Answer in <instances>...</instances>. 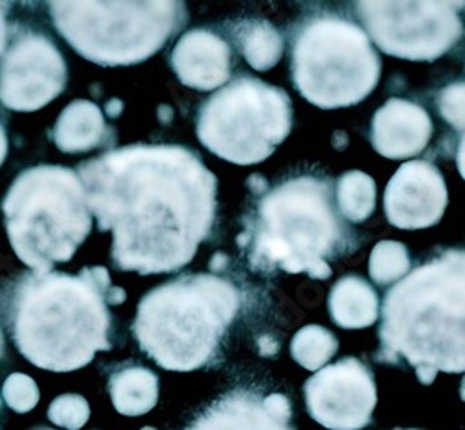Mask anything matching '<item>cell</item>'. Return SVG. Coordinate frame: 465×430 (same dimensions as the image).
<instances>
[{"label":"cell","instance_id":"1","mask_svg":"<svg viewBox=\"0 0 465 430\" xmlns=\"http://www.w3.org/2000/svg\"><path fill=\"white\" fill-rule=\"evenodd\" d=\"M101 231H112L120 270L175 272L207 239L216 211V177L190 149L134 144L79 166Z\"/></svg>","mask_w":465,"mask_h":430},{"label":"cell","instance_id":"2","mask_svg":"<svg viewBox=\"0 0 465 430\" xmlns=\"http://www.w3.org/2000/svg\"><path fill=\"white\" fill-rule=\"evenodd\" d=\"M125 293L112 287L106 268H83L79 276L34 272L14 300V339L21 355L40 369L69 373L110 350V311Z\"/></svg>","mask_w":465,"mask_h":430},{"label":"cell","instance_id":"3","mask_svg":"<svg viewBox=\"0 0 465 430\" xmlns=\"http://www.w3.org/2000/svg\"><path fill=\"white\" fill-rule=\"evenodd\" d=\"M380 339V356L404 358L422 384L465 373V252L415 268L385 295Z\"/></svg>","mask_w":465,"mask_h":430},{"label":"cell","instance_id":"4","mask_svg":"<svg viewBox=\"0 0 465 430\" xmlns=\"http://www.w3.org/2000/svg\"><path fill=\"white\" fill-rule=\"evenodd\" d=\"M239 293L214 274H188L147 293L133 332L149 358L168 371L203 367L235 319Z\"/></svg>","mask_w":465,"mask_h":430},{"label":"cell","instance_id":"5","mask_svg":"<svg viewBox=\"0 0 465 430\" xmlns=\"http://www.w3.org/2000/svg\"><path fill=\"white\" fill-rule=\"evenodd\" d=\"M3 213L14 252L40 274L71 261L92 231L84 183L65 166L25 170L10 186Z\"/></svg>","mask_w":465,"mask_h":430},{"label":"cell","instance_id":"6","mask_svg":"<svg viewBox=\"0 0 465 430\" xmlns=\"http://www.w3.org/2000/svg\"><path fill=\"white\" fill-rule=\"evenodd\" d=\"M331 205L328 183L298 177L270 190L259 204L257 220L250 227L253 266H280L289 274L307 272L312 278H330L324 261L333 254L341 229Z\"/></svg>","mask_w":465,"mask_h":430},{"label":"cell","instance_id":"7","mask_svg":"<svg viewBox=\"0 0 465 430\" xmlns=\"http://www.w3.org/2000/svg\"><path fill=\"white\" fill-rule=\"evenodd\" d=\"M65 42L99 65H133L159 53L186 23L183 3H49Z\"/></svg>","mask_w":465,"mask_h":430},{"label":"cell","instance_id":"8","mask_svg":"<svg viewBox=\"0 0 465 430\" xmlns=\"http://www.w3.org/2000/svg\"><path fill=\"white\" fill-rule=\"evenodd\" d=\"M380 69L365 30L339 17L305 23L292 47L294 86L319 108L358 105L376 88Z\"/></svg>","mask_w":465,"mask_h":430},{"label":"cell","instance_id":"9","mask_svg":"<svg viewBox=\"0 0 465 430\" xmlns=\"http://www.w3.org/2000/svg\"><path fill=\"white\" fill-rule=\"evenodd\" d=\"M291 99L253 76H239L205 101L198 115L200 142L239 166L262 163L291 133Z\"/></svg>","mask_w":465,"mask_h":430},{"label":"cell","instance_id":"10","mask_svg":"<svg viewBox=\"0 0 465 430\" xmlns=\"http://www.w3.org/2000/svg\"><path fill=\"white\" fill-rule=\"evenodd\" d=\"M458 3H358L372 42L385 53L413 62H430L460 39L463 25Z\"/></svg>","mask_w":465,"mask_h":430},{"label":"cell","instance_id":"11","mask_svg":"<svg viewBox=\"0 0 465 430\" xmlns=\"http://www.w3.org/2000/svg\"><path fill=\"white\" fill-rule=\"evenodd\" d=\"M65 78V60L51 39L25 32L0 60V103L15 112L40 110L62 94Z\"/></svg>","mask_w":465,"mask_h":430},{"label":"cell","instance_id":"12","mask_svg":"<svg viewBox=\"0 0 465 430\" xmlns=\"http://www.w3.org/2000/svg\"><path fill=\"white\" fill-rule=\"evenodd\" d=\"M307 412L331 430H360L369 425L376 406L371 371L356 358L324 367L305 382Z\"/></svg>","mask_w":465,"mask_h":430},{"label":"cell","instance_id":"13","mask_svg":"<svg viewBox=\"0 0 465 430\" xmlns=\"http://www.w3.org/2000/svg\"><path fill=\"white\" fill-rule=\"evenodd\" d=\"M385 216L399 229L438 224L447 207V186L440 170L426 161L402 165L383 195Z\"/></svg>","mask_w":465,"mask_h":430},{"label":"cell","instance_id":"14","mask_svg":"<svg viewBox=\"0 0 465 430\" xmlns=\"http://www.w3.org/2000/svg\"><path fill=\"white\" fill-rule=\"evenodd\" d=\"M432 136L426 110L406 99H390L372 117V147L391 161L420 153Z\"/></svg>","mask_w":465,"mask_h":430},{"label":"cell","instance_id":"15","mask_svg":"<svg viewBox=\"0 0 465 430\" xmlns=\"http://www.w3.org/2000/svg\"><path fill=\"white\" fill-rule=\"evenodd\" d=\"M172 67L184 86L213 92L231 73V49L225 39L209 30L186 32L172 53Z\"/></svg>","mask_w":465,"mask_h":430},{"label":"cell","instance_id":"16","mask_svg":"<svg viewBox=\"0 0 465 430\" xmlns=\"http://www.w3.org/2000/svg\"><path fill=\"white\" fill-rule=\"evenodd\" d=\"M188 430H291V426L289 421L270 414L257 395L237 391L214 403Z\"/></svg>","mask_w":465,"mask_h":430},{"label":"cell","instance_id":"17","mask_svg":"<svg viewBox=\"0 0 465 430\" xmlns=\"http://www.w3.org/2000/svg\"><path fill=\"white\" fill-rule=\"evenodd\" d=\"M53 136L56 147L64 153H88L106 142L108 127L95 103L79 99L64 108Z\"/></svg>","mask_w":465,"mask_h":430},{"label":"cell","instance_id":"18","mask_svg":"<svg viewBox=\"0 0 465 430\" xmlns=\"http://www.w3.org/2000/svg\"><path fill=\"white\" fill-rule=\"evenodd\" d=\"M330 313L337 326L360 330L372 326L378 319V296L374 289L358 276H346L330 293Z\"/></svg>","mask_w":465,"mask_h":430},{"label":"cell","instance_id":"19","mask_svg":"<svg viewBox=\"0 0 465 430\" xmlns=\"http://www.w3.org/2000/svg\"><path fill=\"white\" fill-rule=\"evenodd\" d=\"M114 408L124 415H143L157 406L159 378L145 367H125L110 378Z\"/></svg>","mask_w":465,"mask_h":430},{"label":"cell","instance_id":"20","mask_svg":"<svg viewBox=\"0 0 465 430\" xmlns=\"http://www.w3.org/2000/svg\"><path fill=\"white\" fill-rule=\"evenodd\" d=\"M237 39L246 62L257 71L272 69L282 58V35L268 21H246L239 30Z\"/></svg>","mask_w":465,"mask_h":430},{"label":"cell","instance_id":"21","mask_svg":"<svg viewBox=\"0 0 465 430\" xmlns=\"http://www.w3.org/2000/svg\"><path fill=\"white\" fill-rule=\"evenodd\" d=\"M337 205L351 222L367 220L376 205V185L363 172H348L337 181Z\"/></svg>","mask_w":465,"mask_h":430},{"label":"cell","instance_id":"22","mask_svg":"<svg viewBox=\"0 0 465 430\" xmlns=\"http://www.w3.org/2000/svg\"><path fill=\"white\" fill-rule=\"evenodd\" d=\"M337 339L322 326L309 325L296 332L291 343V355L307 371L324 367L337 352Z\"/></svg>","mask_w":465,"mask_h":430},{"label":"cell","instance_id":"23","mask_svg":"<svg viewBox=\"0 0 465 430\" xmlns=\"http://www.w3.org/2000/svg\"><path fill=\"white\" fill-rule=\"evenodd\" d=\"M410 270V254L404 245L395 241H381L371 252L369 272L378 285H390Z\"/></svg>","mask_w":465,"mask_h":430},{"label":"cell","instance_id":"24","mask_svg":"<svg viewBox=\"0 0 465 430\" xmlns=\"http://www.w3.org/2000/svg\"><path fill=\"white\" fill-rule=\"evenodd\" d=\"M47 414L56 426L79 430L90 419V405L81 395H60L51 403Z\"/></svg>","mask_w":465,"mask_h":430},{"label":"cell","instance_id":"25","mask_svg":"<svg viewBox=\"0 0 465 430\" xmlns=\"http://www.w3.org/2000/svg\"><path fill=\"white\" fill-rule=\"evenodd\" d=\"M3 395L6 405L17 414H26L40 403V389L28 375L23 373H14L6 378Z\"/></svg>","mask_w":465,"mask_h":430},{"label":"cell","instance_id":"26","mask_svg":"<svg viewBox=\"0 0 465 430\" xmlns=\"http://www.w3.org/2000/svg\"><path fill=\"white\" fill-rule=\"evenodd\" d=\"M438 106L443 120L456 131L465 129V83H454L441 90Z\"/></svg>","mask_w":465,"mask_h":430},{"label":"cell","instance_id":"27","mask_svg":"<svg viewBox=\"0 0 465 430\" xmlns=\"http://www.w3.org/2000/svg\"><path fill=\"white\" fill-rule=\"evenodd\" d=\"M262 405L272 415H276L283 421H291V403L285 395H282V394L268 395L262 399Z\"/></svg>","mask_w":465,"mask_h":430},{"label":"cell","instance_id":"28","mask_svg":"<svg viewBox=\"0 0 465 430\" xmlns=\"http://www.w3.org/2000/svg\"><path fill=\"white\" fill-rule=\"evenodd\" d=\"M8 42V26H6V6L0 5V55L5 53Z\"/></svg>","mask_w":465,"mask_h":430},{"label":"cell","instance_id":"29","mask_svg":"<svg viewBox=\"0 0 465 430\" xmlns=\"http://www.w3.org/2000/svg\"><path fill=\"white\" fill-rule=\"evenodd\" d=\"M456 165H458V170H460V175L465 179V135L461 136L460 140V145H458V155H456Z\"/></svg>","mask_w":465,"mask_h":430},{"label":"cell","instance_id":"30","mask_svg":"<svg viewBox=\"0 0 465 430\" xmlns=\"http://www.w3.org/2000/svg\"><path fill=\"white\" fill-rule=\"evenodd\" d=\"M6 153H8V138H6V131L0 125V166H3L5 159H6Z\"/></svg>","mask_w":465,"mask_h":430},{"label":"cell","instance_id":"31","mask_svg":"<svg viewBox=\"0 0 465 430\" xmlns=\"http://www.w3.org/2000/svg\"><path fill=\"white\" fill-rule=\"evenodd\" d=\"M5 352V337H3V332H0V356H3Z\"/></svg>","mask_w":465,"mask_h":430},{"label":"cell","instance_id":"32","mask_svg":"<svg viewBox=\"0 0 465 430\" xmlns=\"http://www.w3.org/2000/svg\"><path fill=\"white\" fill-rule=\"evenodd\" d=\"M461 399L465 401V378H463V382H461Z\"/></svg>","mask_w":465,"mask_h":430},{"label":"cell","instance_id":"33","mask_svg":"<svg viewBox=\"0 0 465 430\" xmlns=\"http://www.w3.org/2000/svg\"><path fill=\"white\" fill-rule=\"evenodd\" d=\"M142 430H154V428H151V426H145V428H142Z\"/></svg>","mask_w":465,"mask_h":430},{"label":"cell","instance_id":"34","mask_svg":"<svg viewBox=\"0 0 465 430\" xmlns=\"http://www.w3.org/2000/svg\"><path fill=\"white\" fill-rule=\"evenodd\" d=\"M0 406H3V401H0Z\"/></svg>","mask_w":465,"mask_h":430}]
</instances>
